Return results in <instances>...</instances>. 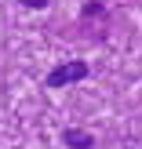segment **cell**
I'll use <instances>...</instances> for the list:
<instances>
[{"instance_id": "3957f363", "label": "cell", "mask_w": 142, "mask_h": 149, "mask_svg": "<svg viewBox=\"0 0 142 149\" xmlns=\"http://www.w3.org/2000/svg\"><path fill=\"white\" fill-rule=\"evenodd\" d=\"M18 4H26V7H33V11H40V7H48V0H18Z\"/></svg>"}, {"instance_id": "6da1fadb", "label": "cell", "mask_w": 142, "mask_h": 149, "mask_svg": "<svg viewBox=\"0 0 142 149\" xmlns=\"http://www.w3.org/2000/svg\"><path fill=\"white\" fill-rule=\"evenodd\" d=\"M84 77H87V62H62L48 73V87H66V84H77Z\"/></svg>"}, {"instance_id": "7a4b0ae2", "label": "cell", "mask_w": 142, "mask_h": 149, "mask_svg": "<svg viewBox=\"0 0 142 149\" xmlns=\"http://www.w3.org/2000/svg\"><path fill=\"white\" fill-rule=\"evenodd\" d=\"M66 146H69V149H91L95 146V138L91 135H87V131H80V127H66Z\"/></svg>"}]
</instances>
